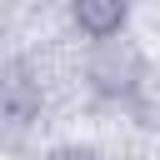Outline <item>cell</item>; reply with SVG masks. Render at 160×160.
Wrapping results in <instances>:
<instances>
[{
  "label": "cell",
  "mask_w": 160,
  "mask_h": 160,
  "mask_svg": "<svg viewBox=\"0 0 160 160\" xmlns=\"http://www.w3.org/2000/svg\"><path fill=\"white\" fill-rule=\"evenodd\" d=\"M85 85L105 100H135L145 85V50L125 35H105L85 55Z\"/></svg>",
  "instance_id": "1"
},
{
  "label": "cell",
  "mask_w": 160,
  "mask_h": 160,
  "mask_svg": "<svg viewBox=\"0 0 160 160\" xmlns=\"http://www.w3.org/2000/svg\"><path fill=\"white\" fill-rule=\"evenodd\" d=\"M110 160H140V155H110Z\"/></svg>",
  "instance_id": "4"
},
{
  "label": "cell",
  "mask_w": 160,
  "mask_h": 160,
  "mask_svg": "<svg viewBox=\"0 0 160 160\" xmlns=\"http://www.w3.org/2000/svg\"><path fill=\"white\" fill-rule=\"evenodd\" d=\"M70 20H75L80 35L105 40V35H120V30H125L130 0H70Z\"/></svg>",
  "instance_id": "2"
},
{
  "label": "cell",
  "mask_w": 160,
  "mask_h": 160,
  "mask_svg": "<svg viewBox=\"0 0 160 160\" xmlns=\"http://www.w3.org/2000/svg\"><path fill=\"white\" fill-rule=\"evenodd\" d=\"M45 160H105L100 150H90V145H55Z\"/></svg>",
  "instance_id": "3"
}]
</instances>
